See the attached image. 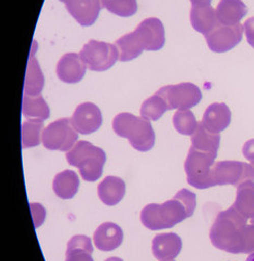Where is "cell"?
<instances>
[{"mask_svg": "<svg viewBox=\"0 0 254 261\" xmlns=\"http://www.w3.org/2000/svg\"><path fill=\"white\" fill-rule=\"evenodd\" d=\"M254 252V213L248 218L247 227H245V249L244 254Z\"/></svg>", "mask_w": 254, "mask_h": 261, "instance_id": "obj_31", "label": "cell"}, {"mask_svg": "<svg viewBox=\"0 0 254 261\" xmlns=\"http://www.w3.org/2000/svg\"><path fill=\"white\" fill-rule=\"evenodd\" d=\"M156 93L165 99L169 111L190 110L202 99L201 90L195 84L190 82L163 87Z\"/></svg>", "mask_w": 254, "mask_h": 261, "instance_id": "obj_9", "label": "cell"}, {"mask_svg": "<svg viewBox=\"0 0 254 261\" xmlns=\"http://www.w3.org/2000/svg\"><path fill=\"white\" fill-rule=\"evenodd\" d=\"M182 248V242L180 237L175 233L158 234L152 242V251L156 259L174 260Z\"/></svg>", "mask_w": 254, "mask_h": 261, "instance_id": "obj_16", "label": "cell"}, {"mask_svg": "<svg viewBox=\"0 0 254 261\" xmlns=\"http://www.w3.org/2000/svg\"><path fill=\"white\" fill-rule=\"evenodd\" d=\"M74 20L82 27L94 24L98 14L105 8L106 0H60Z\"/></svg>", "mask_w": 254, "mask_h": 261, "instance_id": "obj_13", "label": "cell"}, {"mask_svg": "<svg viewBox=\"0 0 254 261\" xmlns=\"http://www.w3.org/2000/svg\"><path fill=\"white\" fill-rule=\"evenodd\" d=\"M70 120L79 134L90 135L97 132L102 126L103 116L101 110L95 104L86 102L76 107Z\"/></svg>", "mask_w": 254, "mask_h": 261, "instance_id": "obj_12", "label": "cell"}, {"mask_svg": "<svg viewBox=\"0 0 254 261\" xmlns=\"http://www.w3.org/2000/svg\"><path fill=\"white\" fill-rule=\"evenodd\" d=\"M30 209L31 213H32L35 227L41 226L44 223L46 217V211L44 209V206L38 203H30Z\"/></svg>", "mask_w": 254, "mask_h": 261, "instance_id": "obj_32", "label": "cell"}, {"mask_svg": "<svg viewBox=\"0 0 254 261\" xmlns=\"http://www.w3.org/2000/svg\"><path fill=\"white\" fill-rule=\"evenodd\" d=\"M215 186H240L245 181H254V167L238 161H221L215 163L212 170Z\"/></svg>", "mask_w": 254, "mask_h": 261, "instance_id": "obj_10", "label": "cell"}, {"mask_svg": "<svg viewBox=\"0 0 254 261\" xmlns=\"http://www.w3.org/2000/svg\"><path fill=\"white\" fill-rule=\"evenodd\" d=\"M234 208L241 216L250 218L254 213V181H245L238 186Z\"/></svg>", "mask_w": 254, "mask_h": 261, "instance_id": "obj_25", "label": "cell"}, {"mask_svg": "<svg viewBox=\"0 0 254 261\" xmlns=\"http://www.w3.org/2000/svg\"><path fill=\"white\" fill-rule=\"evenodd\" d=\"M251 163H252V164H251V165H252V166H253V167H254V162H251Z\"/></svg>", "mask_w": 254, "mask_h": 261, "instance_id": "obj_39", "label": "cell"}, {"mask_svg": "<svg viewBox=\"0 0 254 261\" xmlns=\"http://www.w3.org/2000/svg\"><path fill=\"white\" fill-rule=\"evenodd\" d=\"M173 124L175 129L181 135L192 136L197 128L199 122L191 111H178L173 117Z\"/></svg>", "mask_w": 254, "mask_h": 261, "instance_id": "obj_29", "label": "cell"}, {"mask_svg": "<svg viewBox=\"0 0 254 261\" xmlns=\"http://www.w3.org/2000/svg\"><path fill=\"white\" fill-rule=\"evenodd\" d=\"M105 8L109 12L128 18L135 14L137 10L136 0H106Z\"/></svg>", "mask_w": 254, "mask_h": 261, "instance_id": "obj_30", "label": "cell"}, {"mask_svg": "<svg viewBox=\"0 0 254 261\" xmlns=\"http://www.w3.org/2000/svg\"><path fill=\"white\" fill-rule=\"evenodd\" d=\"M169 111L165 99L157 93L143 102L141 106V116L149 120H158Z\"/></svg>", "mask_w": 254, "mask_h": 261, "instance_id": "obj_28", "label": "cell"}, {"mask_svg": "<svg viewBox=\"0 0 254 261\" xmlns=\"http://www.w3.org/2000/svg\"><path fill=\"white\" fill-rule=\"evenodd\" d=\"M192 6H207L211 5L212 0H190Z\"/></svg>", "mask_w": 254, "mask_h": 261, "instance_id": "obj_35", "label": "cell"}, {"mask_svg": "<svg viewBox=\"0 0 254 261\" xmlns=\"http://www.w3.org/2000/svg\"><path fill=\"white\" fill-rule=\"evenodd\" d=\"M245 261H254V252H252V254L248 257V259Z\"/></svg>", "mask_w": 254, "mask_h": 261, "instance_id": "obj_37", "label": "cell"}, {"mask_svg": "<svg viewBox=\"0 0 254 261\" xmlns=\"http://www.w3.org/2000/svg\"><path fill=\"white\" fill-rule=\"evenodd\" d=\"M232 121V112L224 103H213L204 112L202 125L212 134H219Z\"/></svg>", "mask_w": 254, "mask_h": 261, "instance_id": "obj_15", "label": "cell"}, {"mask_svg": "<svg viewBox=\"0 0 254 261\" xmlns=\"http://www.w3.org/2000/svg\"><path fill=\"white\" fill-rule=\"evenodd\" d=\"M79 133L71 124L70 118H61L44 129L42 142L48 150L70 151L78 142Z\"/></svg>", "mask_w": 254, "mask_h": 261, "instance_id": "obj_8", "label": "cell"}, {"mask_svg": "<svg viewBox=\"0 0 254 261\" xmlns=\"http://www.w3.org/2000/svg\"><path fill=\"white\" fill-rule=\"evenodd\" d=\"M191 147L199 151L209 152L212 154L217 155V151L220 144V136L219 134H212L209 130H206L202 122H199L197 128L194 134L191 136Z\"/></svg>", "mask_w": 254, "mask_h": 261, "instance_id": "obj_23", "label": "cell"}, {"mask_svg": "<svg viewBox=\"0 0 254 261\" xmlns=\"http://www.w3.org/2000/svg\"><path fill=\"white\" fill-rule=\"evenodd\" d=\"M243 29H244V34H245V37H247L248 43L249 44L253 43L254 42V17L248 19L244 22Z\"/></svg>", "mask_w": 254, "mask_h": 261, "instance_id": "obj_33", "label": "cell"}, {"mask_svg": "<svg viewBox=\"0 0 254 261\" xmlns=\"http://www.w3.org/2000/svg\"><path fill=\"white\" fill-rule=\"evenodd\" d=\"M92 254L93 245L91 239L84 235H75L68 242L66 261H94Z\"/></svg>", "mask_w": 254, "mask_h": 261, "instance_id": "obj_22", "label": "cell"}, {"mask_svg": "<svg viewBox=\"0 0 254 261\" xmlns=\"http://www.w3.org/2000/svg\"><path fill=\"white\" fill-rule=\"evenodd\" d=\"M36 48L37 44L34 41L30 53L24 81V94L26 95H41V92L44 88V74L35 56Z\"/></svg>", "mask_w": 254, "mask_h": 261, "instance_id": "obj_19", "label": "cell"}, {"mask_svg": "<svg viewBox=\"0 0 254 261\" xmlns=\"http://www.w3.org/2000/svg\"><path fill=\"white\" fill-rule=\"evenodd\" d=\"M44 133L42 119H30L22 124V147L29 149L40 145Z\"/></svg>", "mask_w": 254, "mask_h": 261, "instance_id": "obj_27", "label": "cell"}, {"mask_svg": "<svg viewBox=\"0 0 254 261\" xmlns=\"http://www.w3.org/2000/svg\"><path fill=\"white\" fill-rule=\"evenodd\" d=\"M250 45H251V46H252V47L254 48V42H253V43H250Z\"/></svg>", "mask_w": 254, "mask_h": 261, "instance_id": "obj_38", "label": "cell"}, {"mask_svg": "<svg viewBox=\"0 0 254 261\" xmlns=\"http://www.w3.org/2000/svg\"><path fill=\"white\" fill-rule=\"evenodd\" d=\"M97 191L98 197L103 203L107 205H116L125 196L126 184L116 176H107L98 185Z\"/></svg>", "mask_w": 254, "mask_h": 261, "instance_id": "obj_21", "label": "cell"}, {"mask_svg": "<svg viewBox=\"0 0 254 261\" xmlns=\"http://www.w3.org/2000/svg\"><path fill=\"white\" fill-rule=\"evenodd\" d=\"M23 115L31 119L45 120L49 117V107L42 95H26L23 96L22 105Z\"/></svg>", "mask_w": 254, "mask_h": 261, "instance_id": "obj_26", "label": "cell"}, {"mask_svg": "<svg viewBox=\"0 0 254 261\" xmlns=\"http://www.w3.org/2000/svg\"><path fill=\"white\" fill-rule=\"evenodd\" d=\"M87 68L80 54L68 53L59 59L56 70L61 81L66 83H78L83 79Z\"/></svg>", "mask_w": 254, "mask_h": 261, "instance_id": "obj_14", "label": "cell"}, {"mask_svg": "<svg viewBox=\"0 0 254 261\" xmlns=\"http://www.w3.org/2000/svg\"><path fill=\"white\" fill-rule=\"evenodd\" d=\"M80 180L78 175L72 171H64L56 175L52 188L61 199H72L79 190Z\"/></svg>", "mask_w": 254, "mask_h": 261, "instance_id": "obj_24", "label": "cell"}, {"mask_svg": "<svg viewBox=\"0 0 254 261\" xmlns=\"http://www.w3.org/2000/svg\"><path fill=\"white\" fill-rule=\"evenodd\" d=\"M112 129L118 136L126 138L132 147L141 152L150 151L155 144V133L149 119L130 113L118 114L112 121Z\"/></svg>", "mask_w": 254, "mask_h": 261, "instance_id": "obj_4", "label": "cell"}, {"mask_svg": "<svg viewBox=\"0 0 254 261\" xmlns=\"http://www.w3.org/2000/svg\"><path fill=\"white\" fill-rule=\"evenodd\" d=\"M163 261H174V260H163Z\"/></svg>", "mask_w": 254, "mask_h": 261, "instance_id": "obj_40", "label": "cell"}, {"mask_svg": "<svg viewBox=\"0 0 254 261\" xmlns=\"http://www.w3.org/2000/svg\"><path fill=\"white\" fill-rule=\"evenodd\" d=\"M248 13V7L242 0H220L216 8V15L220 24H239L242 18Z\"/></svg>", "mask_w": 254, "mask_h": 261, "instance_id": "obj_20", "label": "cell"}, {"mask_svg": "<svg viewBox=\"0 0 254 261\" xmlns=\"http://www.w3.org/2000/svg\"><path fill=\"white\" fill-rule=\"evenodd\" d=\"M195 206V194L188 189H181L172 200L161 204L151 203L144 206L141 212V222L151 231L171 228L193 216Z\"/></svg>", "mask_w": 254, "mask_h": 261, "instance_id": "obj_1", "label": "cell"}, {"mask_svg": "<svg viewBox=\"0 0 254 261\" xmlns=\"http://www.w3.org/2000/svg\"><path fill=\"white\" fill-rule=\"evenodd\" d=\"M105 261H124V260L120 259V258H117V257H112V258H108Z\"/></svg>", "mask_w": 254, "mask_h": 261, "instance_id": "obj_36", "label": "cell"}, {"mask_svg": "<svg viewBox=\"0 0 254 261\" xmlns=\"http://www.w3.org/2000/svg\"><path fill=\"white\" fill-rule=\"evenodd\" d=\"M93 240L97 249L111 251L120 246L124 240V233L117 224L106 222L97 227Z\"/></svg>", "mask_w": 254, "mask_h": 261, "instance_id": "obj_17", "label": "cell"}, {"mask_svg": "<svg viewBox=\"0 0 254 261\" xmlns=\"http://www.w3.org/2000/svg\"><path fill=\"white\" fill-rule=\"evenodd\" d=\"M242 153L245 159L249 160L250 162H254V139L249 140L244 143Z\"/></svg>", "mask_w": 254, "mask_h": 261, "instance_id": "obj_34", "label": "cell"}, {"mask_svg": "<svg viewBox=\"0 0 254 261\" xmlns=\"http://www.w3.org/2000/svg\"><path fill=\"white\" fill-rule=\"evenodd\" d=\"M80 56L90 70L105 71L116 64L119 50L116 45L91 40L83 46Z\"/></svg>", "mask_w": 254, "mask_h": 261, "instance_id": "obj_7", "label": "cell"}, {"mask_svg": "<svg viewBox=\"0 0 254 261\" xmlns=\"http://www.w3.org/2000/svg\"><path fill=\"white\" fill-rule=\"evenodd\" d=\"M217 155L209 152H203L191 147L184 163L187 180L191 186L197 189L214 187L212 170Z\"/></svg>", "mask_w": 254, "mask_h": 261, "instance_id": "obj_6", "label": "cell"}, {"mask_svg": "<svg viewBox=\"0 0 254 261\" xmlns=\"http://www.w3.org/2000/svg\"><path fill=\"white\" fill-rule=\"evenodd\" d=\"M119 50L120 61L137 58L143 50L155 51L164 47L165 29L157 18L143 20L133 32L128 33L115 42Z\"/></svg>", "mask_w": 254, "mask_h": 261, "instance_id": "obj_2", "label": "cell"}, {"mask_svg": "<svg viewBox=\"0 0 254 261\" xmlns=\"http://www.w3.org/2000/svg\"><path fill=\"white\" fill-rule=\"evenodd\" d=\"M190 21L193 29L204 34V36L220 24L216 15V9H214L211 5L192 6Z\"/></svg>", "mask_w": 254, "mask_h": 261, "instance_id": "obj_18", "label": "cell"}, {"mask_svg": "<svg viewBox=\"0 0 254 261\" xmlns=\"http://www.w3.org/2000/svg\"><path fill=\"white\" fill-rule=\"evenodd\" d=\"M243 25H222L219 24L212 32L205 35L210 49L214 53H226L239 44L243 36Z\"/></svg>", "mask_w": 254, "mask_h": 261, "instance_id": "obj_11", "label": "cell"}, {"mask_svg": "<svg viewBox=\"0 0 254 261\" xmlns=\"http://www.w3.org/2000/svg\"><path fill=\"white\" fill-rule=\"evenodd\" d=\"M68 163L79 168L81 177L87 181H96L103 174L106 162L105 152L88 141H78L67 152Z\"/></svg>", "mask_w": 254, "mask_h": 261, "instance_id": "obj_5", "label": "cell"}, {"mask_svg": "<svg viewBox=\"0 0 254 261\" xmlns=\"http://www.w3.org/2000/svg\"><path fill=\"white\" fill-rule=\"evenodd\" d=\"M247 223L248 218L241 216L233 205L219 212L210 231L212 244L230 254H244Z\"/></svg>", "mask_w": 254, "mask_h": 261, "instance_id": "obj_3", "label": "cell"}]
</instances>
